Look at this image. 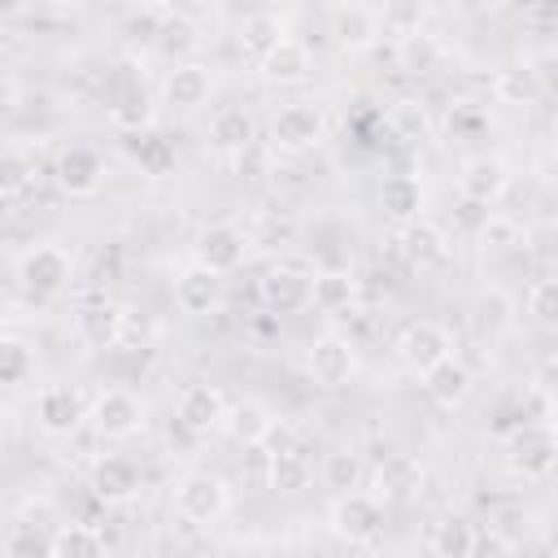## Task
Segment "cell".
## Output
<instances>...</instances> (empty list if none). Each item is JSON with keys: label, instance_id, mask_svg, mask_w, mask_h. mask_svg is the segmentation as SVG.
<instances>
[{"label": "cell", "instance_id": "obj_1", "mask_svg": "<svg viewBox=\"0 0 558 558\" xmlns=\"http://www.w3.org/2000/svg\"><path fill=\"white\" fill-rule=\"evenodd\" d=\"M331 532L349 545H371L379 532H384V510L375 497L366 493H340L336 506H331Z\"/></svg>", "mask_w": 558, "mask_h": 558}, {"label": "cell", "instance_id": "obj_2", "mask_svg": "<svg viewBox=\"0 0 558 558\" xmlns=\"http://www.w3.org/2000/svg\"><path fill=\"white\" fill-rule=\"evenodd\" d=\"M174 510L187 523H214L227 510V484L218 475H209V471H192L174 488Z\"/></svg>", "mask_w": 558, "mask_h": 558}, {"label": "cell", "instance_id": "obj_3", "mask_svg": "<svg viewBox=\"0 0 558 558\" xmlns=\"http://www.w3.org/2000/svg\"><path fill=\"white\" fill-rule=\"evenodd\" d=\"M87 418H92V427H96L100 436L122 440V436H135V432H140L144 405H140V397H131L126 388H109V392H100V397L92 401Z\"/></svg>", "mask_w": 558, "mask_h": 558}, {"label": "cell", "instance_id": "obj_4", "mask_svg": "<svg viewBox=\"0 0 558 558\" xmlns=\"http://www.w3.org/2000/svg\"><path fill=\"white\" fill-rule=\"evenodd\" d=\"M323 131H327V122H323V109H318L314 100L283 105V109L275 113V126H270L275 144H279V148H288V153L314 148V144L323 140Z\"/></svg>", "mask_w": 558, "mask_h": 558}, {"label": "cell", "instance_id": "obj_5", "mask_svg": "<svg viewBox=\"0 0 558 558\" xmlns=\"http://www.w3.org/2000/svg\"><path fill=\"white\" fill-rule=\"evenodd\" d=\"M17 279H22V288L35 292V296L61 292V288L70 283V257H65V248H57V244L31 248V253L17 262Z\"/></svg>", "mask_w": 558, "mask_h": 558}, {"label": "cell", "instance_id": "obj_6", "mask_svg": "<svg viewBox=\"0 0 558 558\" xmlns=\"http://www.w3.org/2000/svg\"><path fill=\"white\" fill-rule=\"evenodd\" d=\"M35 418H39V427H44L48 436H70V432L87 418V405H83L78 388H70V384H48V388L39 392V401H35Z\"/></svg>", "mask_w": 558, "mask_h": 558}, {"label": "cell", "instance_id": "obj_7", "mask_svg": "<svg viewBox=\"0 0 558 558\" xmlns=\"http://www.w3.org/2000/svg\"><path fill=\"white\" fill-rule=\"evenodd\" d=\"M244 253H248V240H244V231H235L231 222H214V227H205L201 240H196V262L209 266L214 275L235 270V266L244 262Z\"/></svg>", "mask_w": 558, "mask_h": 558}, {"label": "cell", "instance_id": "obj_8", "mask_svg": "<svg viewBox=\"0 0 558 558\" xmlns=\"http://www.w3.org/2000/svg\"><path fill=\"white\" fill-rule=\"evenodd\" d=\"M353 344L344 336H318L310 344V375L323 384V388H344L353 379Z\"/></svg>", "mask_w": 558, "mask_h": 558}, {"label": "cell", "instance_id": "obj_9", "mask_svg": "<svg viewBox=\"0 0 558 558\" xmlns=\"http://www.w3.org/2000/svg\"><path fill=\"white\" fill-rule=\"evenodd\" d=\"M397 353H401L405 366L427 371V366H436L440 357H449V336H445L440 323H410V327L397 336Z\"/></svg>", "mask_w": 558, "mask_h": 558}, {"label": "cell", "instance_id": "obj_10", "mask_svg": "<svg viewBox=\"0 0 558 558\" xmlns=\"http://www.w3.org/2000/svg\"><path fill=\"white\" fill-rule=\"evenodd\" d=\"M222 414H227V401H222L218 388H209V384L183 388V397H179V423L192 436H209L214 427H222Z\"/></svg>", "mask_w": 558, "mask_h": 558}, {"label": "cell", "instance_id": "obj_11", "mask_svg": "<svg viewBox=\"0 0 558 558\" xmlns=\"http://www.w3.org/2000/svg\"><path fill=\"white\" fill-rule=\"evenodd\" d=\"M257 292L275 314H292V310H301L310 301V279L301 270H292V266H275V270L262 275Z\"/></svg>", "mask_w": 558, "mask_h": 558}, {"label": "cell", "instance_id": "obj_12", "mask_svg": "<svg viewBox=\"0 0 558 558\" xmlns=\"http://www.w3.org/2000/svg\"><path fill=\"white\" fill-rule=\"evenodd\" d=\"M554 436L545 432V427H536V432H523V436H514V445H510V471L514 475H523V480H541V475H549L554 471Z\"/></svg>", "mask_w": 558, "mask_h": 558}, {"label": "cell", "instance_id": "obj_13", "mask_svg": "<svg viewBox=\"0 0 558 558\" xmlns=\"http://www.w3.org/2000/svg\"><path fill=\"white\" fill-rule=\"evenodd\" d=\"M401 257L410 262V266H418V270H427V266H440L445 262V253H449V244H445V235L432 227V222H423V218H410V222H401Z\"/></svg>", "mask_w": 558, "mask_h": 558}, {"label": "cell", "instance_id": "obj_14", "mask_svg": "<svg viewBox=\"0 0 558 558\" xmlns=\"http://www.w3.org/2000/svg\"><path fill=\"white\" fill-rule=\"evenodd\" d=\"M135 488H140V471H135L131 458L109 453L92 466V493L100 501H126V497H135Z\"/></svg>", "mask_w": 558, "mask_h": 558}, {"label": "cell", "instance_id": "obj_15", "mask_svg": "<svg viewBox=\"0 0 558 558\" xmlns=\"http://www.w3.org/2000/svg\"><path fill=\"white\" fill-rule=\"evenodd\" d=\"M458 187L466 201H480V205H493L501 192H506V166L497 157H471L458 174Z\"/></svg>", "mask_w": 558, "mask_h": 558}, {"label": "cell", "instance_id": "obj_16", "mask_svg": "<svg viewBox=\"0 0 558 558\" xmlns=\"http://www.w3.org/2000/svg\"><path fill=\"white\" fill-rule=\"evenodd\" d=\"M122 318H126L122 305H113V301H92V305L78 310V331H83V340H87L92 349H113V344L122 340Z\"/></svg>", "mask_w": 558, "mask_h": 558}, {"label": "cell", "instance_id": "obj_17", "mask_svg": "<svg viewBox=\"0 0 558 558\" xmlns=\"http://www.w3.org/2000/svg\"><path fill=\"white\" fill-rule=\"evenodd\" d=\"M218 301V275L209 266H187L179 279H174V305L183 314H209Z\"/></svg>", "mask_w": 558, "mask_h": 558}, {"label": "cell", "instance_id": "obj_18", "mask_svg": "<svg viewBox=\"0 0 558 558\" xmlns=\"http://www.w3.org/2000/svg\"><path fill=\"white\" fill-rule=\"evenodd\" d=\"M423 388H427L432 401H440V405H462L466 392H471V371L449 353V357H440L436 366L423 371Z\"/></svg>", "mask_w": 558, "mask_h": 558}, {"label": "cell", "instance_id": "obj_19", "mask_svg": "<svg viewBox=\"0 0 558 558\" xmlns=\"http://www.w3.org/2000/svg\"><path fill=\"white\" fill-rule=\"evenodd\" d=\"M222 427H227V436L235 440V445H262L270 432H275V418H270V410L266 405H257V401H240V405H231L227 414H222Z\"/></svg>", "mask_w": 558, "mask_h": 558}, {"label": "cell", "instance_id": "obj_20", "mask_svg": "<svg viewBox=\"0 0 558 558\" xmlns=\"http://www.w3.org/2000/svg\"><path fill=\"white\" fill-rule=\"evenodd\" d=\"M262 74L270 78V83H301L305 74H310V48L301 44V39H279L266 57H262Z\"/></svg>", "mask_w": 558, "mask_h": 558}, {"label": "cell", "instance_id": "obj_21", "mask_svg": "<svg viewBox=\"0 0 558 558\" xmlns=\"http://www.w3.org/2000/svg\"><path fill=\"white\" fill-rule=\"evenodd\" d=\"M57 183L70 192V196H92L100 187V161L96 153L87 148H70L57 157Z\"/></svg>", "mask_w": 558, "mask_h": 558}, {"label": "cell", "instance_id": "obj_22", "mask_svg": "<svg viewBox=\"0 0 558 558\" xmlns=\"http://www.w3.org/2000/svg\"><path fill=\"white\" fill-rule=\"evenodd\" d=\"M166 100L174 109H196L209 100V70L205 65H174L170 78H166Z\"/></svg>", "mask_w": 558, "mask_h": 558}, {"label": "cell", "instance_id": "obj_23", "mask_svg": "<svg viewBox=\"0 0 558 558\" xmlns=\"http://www.w3.org/2000/svg\"><path fill=\"white\" fill-rule=\"evenodd\" d=\"M418 484H423V466L410 453H388L375 471V488L384 497H410V493H418Z\"/></svg>", "mask_w": 558, "mask_h": 558}, {"label": "cell", "instance_id": "obj_24", "mask_svg": "<svg viewBox=\"0 0 558 558\" xmlns=\"http://www.w3.org/2000/svg\"><path fill=\"white\" fill-rule=\"evenodd\" d=\"M375 17L366 13V4H336V17H331V35L340 48H371L375 44Z\"/></svg>", "mask_w": 558, "mask_h": 558}, {"label": "cell", "instance_id": "obj_25", "mask_svg": "<svg viewBox=\"0 0 558 558\" xmlns=\"http://www.w3.org/2000/svg\"><path fill=\"white\" fill-rule=\"evenodd\" d=\"M379 205H384V214H388L392 222H410V218H418V209H423V187H418V179H410V174H392V179H384V187H379Z\"/></svg>", "mask_w": 558, "mask_h": 558}, {"label": "cell", "instance_id": "obj_26", "mask_svg": "<svg viewBox=\"0 0 558 558\" xmlns=\"http://www.w3.org/2000/svg\"><path fill=\"white\" fill-rule=\"evenodd\" d=\"M279 39H283V26H279L275 13H248L244 26H240V52H244L248 61H257V65H262V57H266Z\"/></svg>", "mask_w": 558, "mask_h": 558}, {"label": "cell", "instance_id": "obj_27", "mask_svg": "<svg viewBox=\"0 0 558 558\" xmlns=\"http://www.w3.org/2000/svg\"><path fill=\"white\" fill-rule=\"evenodd\" d=\"M310 484V462L301 449H275L270 453V466H266V488H279V493H301Z\"/></svg>", "mask_w": 558, "mask_h": 558}, {"label": "cell", "instance_id": "obj_28", "mask_svg": "<svg viewBox=\"0 0 558 558\" xmlns=\"http://www.w3.org/2000/svg\"><path fill=\"white\" fill-rule=\"evenodd\" d=\"M427 545L440 558H466V554H475V527L462 514H449V519L432 523V541Z\"/></svg>", "mask_w": 558, "mask_h": 558}, {"label": "cell", "instance_id": "obj_29", "mask_svg": "<svg viewBox=\"0 0 558 558\" xmlns=\"http://www.w3.org/2000/svg\"><path fill=\"white\" fill-rule=\"evenodd\" d=\"M109 122H113V126H122V131H144V126L153 122V105H148V92H144L140 83L122 87V92L113 96V105H109Z\"/></svg>", "mask_w": 558, "mask_h": 558}, {"label": "cell", "instance_id": "obj_30", "mask_svg": "<svg viewBox=\"0 0 558 558\" xmlns=\"http://www.w3.org/2000/svg\"><path fill=\"white\" fill-rule=\"evenodd\" d=\"M493 92H497V100H506V105H532V100L541 96V78H536L532 65H506V70L497 74Z\"/></svg>", "mask_w": 558, "mask_h": 558}, {"label": "cell", "instance_id": "obj_31", "mask_svg": "<svg viewBox=\"0 0 558 558\" xmlns=\"http://www.w3.org/2000/svg\"><path fill=\"white\" fill-rule=\"evenodd\" d=\"M131 157L140 161V170L144 174H166L170 166H174V144L166 140V135H157V131H135V140H131Z\"/></svg>", "mask_w": 558, "mask_h": 558}, {"label": "cell", "instance_id": "obj_32", "mask_svg": "<svg viewBox=\"0 0 558 558\" xmlns=\"http://www.w3.org/2000/svg\"><path fill=\"white\" fill-rule=\"evenodd\" d=\"M166 57H187L196 48V26L183 17V13H161V26H157V39H153Z\"/></svg>", "mask_w": 558, "mask_h": 558}, {"label": "cell", "instance_id": "obj_33", "mask_svg": "<svg viewBox=\"0 0 558 558\" xmlns=\"http://www.w3.org/2000/svg\"><path fill=\"white\" fill-rule=\"evenodd\" d=\"M310 301H314L318 310H349V301H353V279L340 275V270L314 275V279H310Z\"/></svg>", "mask_w": 558, "mask_h": 558}, {"label": "cell", "instance_id": "obj_34", "mask_svg": "<svg viewBox=\"0 0 558 558\" xmlns=\"http://www.w3.org/2000/svg\"><path fill=\"white\" fill-rule=\"evenodd\" d=\"M105 549V536L83 527V523H70L61 532H52V554H70V558H96Z\"/></svg>", "mask_w": 558, "mask_h": 558}, {"label": "cell", "instance_id": "obj_35", "mask_svg": "<svg viewBox=\"0 0 558 558\" xmlns=\"http://www.w3.org/2000/svg\"><path fill=\"white\" fill-rule=\"evenodd\" d=\"M214 144L218 148H244V144H253V118L244 113V109H222L218 118H214Z\"/></svg>", "mask_w": 558, "mask_h": 558}, {"label": "cell", "instance_id": "obj_36", "mask_svg": "<svg viewBox=\"0 0 558 558\" xmlns=\"http://www.w3.org/2000/svg\"><path fill=\"white\" fill-rule=\"evenodd\" d=\"M427 22V0H384V26L401 39H410Z\"/></svg>", "mask_w": 558, "mask_h": 558}, {"label": "cell", "instance_id": "obj_37", "mask_svg": "<svg viewBox=\"0 0 558 558\" xmlns=\"http://www.w3.org/2000/svg\"><path fill=\"white\" fill-rule=\"evenodd\" d=\"M357 480H362V458L357 453H349V449L327 453V462H323V484L327 488L349 493V488H357Z\"/></svg>", "mask_w": 558, "mask_h": 558}, {"label": "cell", "instance_id": "obj_38", "mask_svg": "<svg viewBox=\"0 0 558 558\" xmlns=\"http://www.w3.org/2000/svg\"><path fill=\"white\" fill-rule=\"evenodd\" d=\"M480 244L493 248V253H510L514 244H523L519 222H514V218H501V214H484V222H480Z\"/></svg>", "mask_w": 558, "mask_h": 558}, {"label": "cell", "instance_id": "obj_39", "mask_svg": "<svg viewBox=\"0 0 558 558\" xmlns=\"http://www.w3.org/2000/svg\"><path fill=\"white\" fill-rule=\"evenodd\" d=\"M292 240H296V222L288 214H262L253 227V244L262 248H288Z\"/></svg>", "mask_w": 558, "mask_h": 558}, {"label": "cell", "instance_id": "obj_40", "mask_svg": "<svg viewBox=\"0 0 558 558\" xmlns=\"http://www.w3.org/2000/svg\"><path fill=\"white\" fill-rule=\"evenodd\" d=\"M527 314H532L536 323H545V327L558 323V283H554V279H536V283H532V292H527Z\"/></svg>", "mask_w": 558, "mask_h": 558}, {"label": "cell", "instance_id": "obj_41", "mask_svg": "<svg viewBox=\"0 0 558 558\" xmlns=\"http://www.w3.org/2000/svg\"><path fill=\"white\" fill-rule=\"evenodd\" d=\"M31 371V349L13 336H0V384H13Z\"/></svg>", "mask_w": 558, "mask_h": 558}, {"label": "cell", "instance_id": "obj_42", "mask_svg": "<svg viewBox=\"0 0 558 558\" xmlns=\"http://www.w3.org/2000/svg\"><path fill=\"white\" fill-rule=\"evenodd\" d=\"M31 183V161L22 153H0V196H13Z\"/></svg>", "mask_w": 558, "mask_h": 558}, {"label": "cell", "instance_id": "obj_43", "mask_svg": "<svg viewBox=\"0 0 558 558\" xmlns=\"http://www.w3.org/2000/svg\"><path fill=\"white\" fill-rule=\"evenodd\" d=\"M9 554H52V536H44V532H35V523H26L9 536Z\"/></svg>", "mask_w": 558, "mask_h": 558}, {"label": "cell", "instance_id": "obj_44", "mask_svg": "<svg viewBox=\"0 0 558 558\" xmlns=\"http://www.w3.org/2000/svg\"><path fill=\"white\" fill-rule=\"evenodd\" d=\"M157 26H161V13H157V9H140V13H131L126 35L140 39V44H153V39H157Z\"/></svg>", "mask_w": 558, "mask_h": 558}, {"label": "cell", "instance_id": "obj_45", "mask_svg": "<svg viewBox=\"0 0 558 558\" xmlns=\"http://www.w3.org/2000/svg\"><path fill=\"white\" fill-rule=\"evenodd\" d=\"M26 0H0V13H17Z\"/></svg>", "mask_w": 558, "mask_h": 558}, {"label": "cell", "instance_id": "obj_46", "mask_svg": "<svg viewBox=\"0 0 558 558\" xmlns=\"http://www.w3.org/2000/svg\"><path fill=\"white\" fill-rule=\"evenodd\" d=\"M248 4H257V13H270V9L279 4V0H248Z\"/></svg>", "mask_w": 558, "mask_h": 558}, {"label": "cell", "instance_id": "obj_47", "mask_svg": "<svg viewBox=\"0 0 558 558\" xmlns=\"http://www.w3.org/2000/svg\"><path fill=\"white\" fill-rule=\"evenodd\" d=\"M4 222H9V201L0 196V227H4Z\"/></svg>", "mask_w": 558, "mask_h": 558}, {"label": "cell", "instance_id": "obj_48", "mask_svg": "<svg viewBox=\"0 0 558 558\" xmlns=\"http://www.w3.org/2000/svg\"><path fill=\"white\" fill-rule=\"evenodd\" d=\"M336 4H366V0H336Z\"/></svg>", "mask_w": 558, "mask_h": 558}, {"label": "cell", "instance_id": "obj_49", "mask_svg": "<svg viewBox=\"0 0 558 558\" xmlns=\"http://www.w3.org/2000/svg\"><path fill=\"white\" fill-rule=\"evenodd\" d=\"M196 4H218V0H196Z\"/></svg>", "mask_w": 558, "mask_h": 558}]
</instances>
